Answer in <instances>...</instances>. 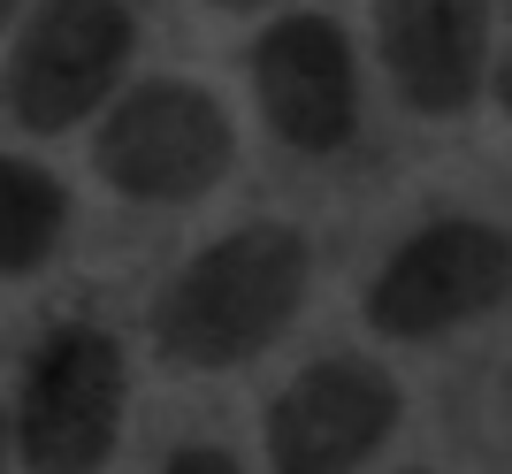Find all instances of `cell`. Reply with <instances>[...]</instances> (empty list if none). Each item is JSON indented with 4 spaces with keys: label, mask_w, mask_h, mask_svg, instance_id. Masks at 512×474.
Wrapping results in <instances>:
<instances>
[{
    "label": "cell",
    "mask_w": 512,
    "mask_h": 474,
    "mask_svg": "<svg viewBox=\"0 0 512 474\" xmlns=\"http://www.w3.org/2000/svg\"><path fill=\"white\" fill-rule=\"evenodd\" d=\"M314 253L299 230L283 222H245V230L214 237L161 283L153 299V345L176 367H237L260 360L283 329L299 322Z\"/></svg>",
    "instance_id": "6da1fadb"
},
{
    "label": "cell",
    "mask_w": 512,
    "mask_h": 474,
    "mask_svg": "<svg viewBox=\"0 0 512 474\" xmlns=\"http://www.w3.org/2000/svg\"><path fill=\"white\" fill-rule=\"evenodd\" d=\"M230 161H237V130L222 115V100L207 85H184V77L130 85L92 138V169L123 199H146V207L207 199L230 176Z\"/></svg>",
    "instance_id": "7a4b0ae2"
},
{
    "label": "cell",
    "mask_w": 512,
    "mask_h": 474,
    "mask_svg": "<svg viewBox=\"0 0 512 474\" xmlns=\"http://www.w3.org/2000/svg\"><path fill=\"white\" fill-rule=\"evenodd\" d=\"M130 413L123 345L100 322H62L31 352L16 398V444L31 474H100Z\"/></svg>",
    "instance_id": "3957f363"
},
{
    "label": "cell",
    "mask_w": 512,
    "mask_h": 474,
    "mask_svg": "<svg viewBox=\"0 0 512 474\" xmlns=\"http://www.w3.org/2000/svg\"><path fill=\"white\" fill-rule=\"evenodd\" d=\"M130 54H138L130 8H100V0L39 8L23 23L16 54H8V108L23 130H77L115 92Z\"/></svg>",
    "instance_id": "277c9868"
},
{
    "label": "cell",
    "mask_w": 512,
    "mask_h": 474,
    "mask_svg": "<svg viewBox=\"0 0 512 474\" xmlns=\"http://www.w3.org/2000/svg\"><path fill=\"white\" fill-rule=\"evenodd\" d=\"M505 283H512L505 230H490V222H428L367 283V322L383 337H444L459 322H482L505 299Z\"/></svg>",
    "instance_id": "5b68a950"
},
{
    "label": "cell",
    "mask_w": 512,
    "mask_h": 474,
    "mask_svg": "<svg viewBox=\"0 0 512 474\" xmlns=\"http://www.w3.org/2000/svg\"><path fill=\"white\" fill-rule=\"evenodd\" d=\"M398 429V383L375 360H314L268 406V467L276 474H360Z\"/></svg>",
    "instance_id": "8992f818"
},
{
    "label": "cell",
    "mask_w": 512,
    "mask_h": 474,
    "mask_svg": "<svg viewBox=\"0 0 512 474\" xmlns=\"http://www.w3.org/2000/svg\"><path fill=\"white\" fill-rule=\"evenodd\" d=\"M253 92L283 146L337 153L360 130V54L329 16H276L253 39Z\"/></svg>",
    "instance_id": "52a82bcc"
},
{
    "label": "cell",
    "mask_w": 512,
    "mask_h": 474,
    "mask_svg": "<svg viewBox=\"0 0 512 474\" xmlns=\"http://www.w3.org/2000/svg\"><path fill=\"white\" fill-rule=\"evenodd\" d=\"M383 69L398 77V100L421 115H459L482 92V62H490V16L459 8V0H398L375 23Z\"/></svg>",
    "instance_id": "ba28073f"
},
{
    "label": "cell",
    "mask_w": 512,
    "mask_h": 474,
    "mask_svg": "<svg viewBox=\"0 0 512 474\" xmlns=\"http://www.w3.org/2000/svg\"><path fill=\"white\" fill-rule=\"evenodd\" d=\"M69 237V184L23 153H0V276H31Z\"/></svg>",
    "instance_id": "9c48e42d"
},
{
    "label": "cell",
    "mask_w": 512,
    "mask_h": 474,
    "mask_svg": "<svg viewBox=\"0 0 512 474\" xmlns=\"http://www.w3.org/2000/svg\"><path fill=\"white\" fill-rule=\"evenodd\" d=\"M161 474H245L222 444H184L176 459H161Z\"/></svg>",
    "instance_id": "30bf717a"
},
{
    "label": "cell",
    "mask_w": 512,
    "mask_h": 474,
    "mask_svg": "<svg viewBox=\"0 0 512 474\" xmlns=\"http://www.w3.org/2000/svg\"><path fill=\"white\" fill-rule=\"evenodd\" d=\"M0 459H8V413H0Z\"/></svg>",
    "instance_id": "8fae6325"
},
{
    "label": "cell",
    "mask_w": 512,
    "mask_h": 474,
    "mask_svg": "<svg viewBox=\"0 0 512 474\" xmlns=\"http://www.w3.org/2000/svg\"><path fill=\"white\" fill-rule=\"evenodd\" d=\"M8 16H16V8H0V23H8Z\"/></svg>",
    "instance_id": "7c38bea8"
},
{
    "label": "cell",
    "mask_w": 512,
    "mask_h": 474,
    "mask_svg": "<svg viewBox=\"0 0 512 474\" xmlns=\"http://www.w3.org/2000/svg\"><path fill=\"white\" fill-rule=\"evenodd\" d=\"M413 474H421V467H413Z\"/></svg>",
    "instance_id": "4fadbf2b"
}]
</instances>
